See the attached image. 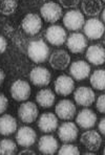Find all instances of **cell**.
Here are the masks:
<instances>
[{"label":"cell","instance_id":"cell-1","mask_svg":"<svg viewBox=\"0 0 105 155\" xmlns=\"http://www.w3.org/2000/svg\"><path fill=\"white\" fill-rule=\"evenodd\" d=\"M27 56L33 61L34 63H40L45 62L49 60V47L43 40H33L29 42L27 46Z\"/></svg>","mask_w":105,"mask_h":155},{"label":"cell","instance_id":"cell-2","mask_svg":"<svg viewBox=\"0 0 105 155\" xmlns=\"http://www.w3.org/2000/svg\"><path fill=\"white\" fill-rule=\"evenodd\" d=\"M84 36L90 40H99L105 34V24L102 20L93 17L86 20L83 25Z\"/></svg>","mask_w":105,"mask_h":155},{"label":"cell","instance_id":"cell-3","mask_svg":"<svg viewBox=\"0 0 105 155\" xmlns=\"http://www.w3.org/2000/svg\"><path fill=\"white\" fill-rule=\"evenodd\" d=\"M41 17L44 19V21L49 23H56L57 21L63 17V12L61 5L54 1L45 2L40 8Z\"/></svg>","mask_w":105,"mask_h":155},{"label":"cell","instance_id":"cell-4","mask_svg":"<svg viewBox=\"0 0 105 155\" xmlns=\"http://www.w3.org/2000/svg\"><path fill=\"white\" fill-rule=\"evenodd\" d=\"M85 23L84 15L79 10H69L63 16V24L68 31H80Z\"/></svg>","mask_w":105,"mask_h":155},{"label":"cell","instance_id":"cell-5","mask_svg":"<svg viewBox=\"0 0 105 155\" xmlns=\"http://www.w3.org/2000/svg\"><path fill=\"white\" fill-rule=\"evenodd\" d=\"M39 109L34 102L25 101L18 108V117L24 124H32L38 118Z\"/></svg>","mask_w":105,"mask_h":155},{"label":"cell","instance_id":"cell-6","mask_svg":"<svg viewBox=\"0 0 105 155\" xmlns=\"http://www.w3.org/2000/svg\"><path fill=\"white\" fill-rule=\"evenodd\" d=\"M80 143L88 150V151L96 152L101 148L102 145V137L101 134L96 130L87 129L85 132L80 136Z\"/></svg>","mask_w":105,"mask_h":155},{"label":"cell","instance_id":"cell-7","mask_svg":"<svg viewBox=\"0 0 105 155\" xmlns=\"http://www.w3.org/2000/svg\"><path fill=\"white\" fill-rule=\"evenodd\" d=\"M70 56L64 49H56L49 57V63L55 70H65L69 66Z\"/></svg>","mask_w":105,"mask_h":155},{"label":"cell","instance_id":"cell-8","mask_svg":"<svg viewBox=\"0 0 105 155\" xmlns=\"http://www.w3.org/2000/svg\"><path fill=\"white\" fill-rule=\"evenodd\" d=\"M11 95L17 102H25L31 97V86L24 80H17L11 86Z\"/></svg>","mask_w":105,"mask_h":155},{"label":"cell","instance_id":"cell-9","mask_svg":"<svg viewBox=\"0 0 105 155\" xmlns=\"http://www.w3.org/2000/svg\"><path fill=\"white\" fill-rule=\"evenodd\" d=\"M55 113L60 120H70L76 116L77 107L74 104V102L70 101V100H61L55 107Z\"/></svg>","mask_w":105,"mask_h":155},{"label":"cell","instance_id":"cell-10","mask_svg":"<svg viewBox=\"0 0 105 155\" xmlns=\"http://www.w3.org/2000/svg\"><path fill=\"white\" fill-rule=\"evenodd\" d=\"M21 27L23 31L29 36H35L42 28V19L37 14H27L21 21Z\"/></svg>","mask_w":105,"mask_h":155},{"label":"cell","instance_id":"cell-11","mask_svg":"<svg viewBox=\"0 0 105 155\" xmlns=\"http://www.w3.org/2000/svg\"><path fill=\"white\" fill-rule=\"evenodd\" d=\"M29 81L37 87H45L49 85L52 81V74L47 68L38 66L31 70L29 72Z\"/></svg>","mask_w":105,"mask_h":155},{"label":"cell","instance_id":"cell-12","mask_svg":"<svg viewBox=\"0 0 105 155\" xmlns=\"http://www.w3.org/2000/svg\"><path fill=\"white\" fill-rule=\"evenodd\" d=\"M45 39L54 46H61L66 42L67 34L61 25H51L45 31Z\"/></svg>","mask_w":105,"mask_h":155},{"label":"cell","instance_id":"cell-13","mask_svg":"<svg viewBox=\"0 0 105 155\" xmlns=\"http://www.w3.org/2000/svg\"><path fill=\"white\" fill-rule=\"evenodd\" d=\"M55 92L62 97H67L75 90V82L72 77L67 74H61L55 80Z\"/></svg>","mask_w":105,"mask_h":155},{"label":"cell","instance_id":"cell-14","mask_svg":"<svg viewBox=\"0 0 105 155\" xmlns=\"http://www.w3.org/2000/svg\"><path fill=\"white\" fill-rule=\"evenodd\" d=\"M74 100L79 106L90 107L96 100L95 91L87 86H80L74 92Z\"/></svg>","mask_w":105,"mask_h":155},{"label":"cell","instance_id":"cell-15","mask_svg":"<svg viewBox=\"0 0 105 155\" xmlns=\"http://www.w3.org/2000/svg\"><path fill=\"white\" fill-rule=\"evenodd\" d=\"M36 140H37V133L35 130L29 126L21 127L16 133V142L20 147H31L36 143Z\"/></svg>","mask_w":105,"mask_h":155},{"label":"cell","instance_id":"cell-16","mask_svg":"<svg viewBox=\"0 0 105 155\" xmlns=\"http://www.w3.org/2000/svg\"><path fill=\"white\" fill-rule=\"evenodd\" d=\"M79 129L75 123L65 122L58 128V136L63 143H73L77 140Z\"/></svg>","mask_w":105,"mask_h":155},{"label":"cell","instance_id":"cell-17","mask_svg":"<svg viewBox=\"0 0 105 155\" xmlns=\"http://www.w3.org/2000/svg\"><path fill=\"white\" fill-rule=\"evenodd\" d=\"M66 46L73 54H82L87 46V40L83 34L74 33L66 39Z\"/></svg>","mask_w":105,"mask_h":155},{"label":"cell","instance_id":"cell-18","mask_svg":"<svg viewBox=\"0 0 105 155\" xmlns=\"http://www.w3.org/2000/svg\"><path fill=\"white\" fill-rule=\"evenodd\" d=\"M85 58L88 63L96 66L105 63V48L101 44H93L87 47Z\"/></svg>","mask_w":105,"mask_h":155},{"label":"cell","instance_id":"cell-19","mask_svg":"<svg viewBox=\"0 0 105 155\" xmlns=\"http://www.w3.org/2000/svg\"><path fill=\"white\" fill-rule=\"evenodd\" d=\"M69 74L77 81H83L90 76V66L86 61L77 60L70 64Z\"/></svg>","mask_w":105,"mask_h":155},{"label":"cell","instance_id":"cell-20","mask_svg":"<svg viewBox=\"0 0 105 155\" xmlns=\"http://www.w3.org/2000/svg\"><path fill=\"white\" fill-rule=\"evenodd\" d=\"M58 116L52 112H45L38 118V128L43 133H52L58 128Z\"/></svg>","mask_w":105,"mask_h":155},{"label":"cell","instance_id":"cell-21","mask_svg":"<svg viewBox=\"0 0 105 155\" xmlns=\"http://www.w3.org/2000/svg\"><path fill=\"white\" fill-rule=\"evenodd\" d=\"M97 123V114L92 109H82L76 116V124L82 129H92Z\"/></svg>","mask_w":105,"mask_h":155},{"label":"cell","instance_id":"cell-22","mask_svg":"<svg viewBox=\"0 0 105 155\" xmlns=\"http://www.w3.org/2000/svg\"><path fill=\"white\" fill-rule=\"evenodd\" d=\"M38 149L44 155H54L58 152V140L52 135H43L38 142Z\"/></svg>","mask_w":105,"mask_h":155},{"label":"cell","instance_id":"cell-23","mask_svg":"<svg viewBox=\"0 0 105 155\" xmlns=\"http://www.w3.org/2000/svg\"><path fill=\"white\" fill-rule=\"evenodd\" d=\"M81 8L87 17H97L103 11L102 0H81Z\"/></svg>","mask_w":105,"mask_h":155},{"label":"cell","instance_id":"cell-24","mask_svg":"<svg viewBox=\"0 0 105 155\" xmlns=\"http://www.w3.org/2000/svg\"><path fill=\"white\" fill-rule=\"evenodd\" d=\"M17 120L11 114H3L0 117V134L3 136L12 135L17 131Z\"/></svg>","mask_w":105,"mask_h":155},{"label":"cell","instance_id":"cell-25","mask_svg":"<svg viewBox=\"0 0 105 155\" xmlns=\"http://www.w3.org/2000/svg\"><path fill=\"white\" fill-rule=\"evenodd\" d=\"M55 101H56L55 93L49 88L41 89L36 94V102L42 108H51L55 104Z\"/></svg>","mask_w":105,"mask_h":155},{"label":"cell","instance_id":"cell-26","mask_svg":"<svg viewBox=\"0 0 105 155\" xmlns=\"http://www.w3.org/2000/svg\"><path fill=\"white\" fill-rule=\"evenodd\" d=\"M90 85L93 89L104 91L105 90V69H96L90 76Z\"/></svg>","mask_w":105,"mask_h":155},{"label":"cell","instance_id":"cell-27","mask_svg":"<svg viewBox=\"0 0 105 155\" xmlns=\"http://www.w3.org/2000/svg\"><path fill=\"white\" fill-rule=\"evenodd\" d=\"M17 151V143L14 140L4 138L0 142V155H14Z\"/></svg>","mask_w":105,"mask_h":155},{"label":"cell","instance_id":"cell-28","mask_svg":"<svg viewBox=\"0 0 105 155\" xmlns=\"http://www.w3.org/2000/svg\"><path fill=\"white\" fill-rule=\"evenodd\" d=\"M17 6V0H0V14L4 16H11L16 12Z\"/></svg>","mask_w":105,"mask_h":155},{"label":"cell","instance_id":"cell-29","mask_svg":"<svg viewBox=\"0 0 105 155\" xmlns=\"http://www.w3.org/2000/svg\"><path fill=\"white\" fill-rule=\"evenodd\" d=\"M59 155H79L80 150L73 143H64L57 152Z\"/></svg>","mask_w":105,"mask_h":155},{"label":"cell","instance_id":"cell-30","mask_svg":"<svg viewBox=\"0 0 105 155\" xmlns=\"http://www.w3.org/2000/svg\"><path fill=\"white\" fill-rule=\"evenodd\" d=\"M81 2V0H59V3L64 8H76Z\"/></svg>","mask_w":105,"mask_h":155},{"label":"cell","instance_id":"cell-31","mask_svg":"<svg viewBox=\"0 0 105 155\" xmlns=\"http://www.w3.org/2000/svg\"><path fill=\"white\" fill-rule=\"evenodd\" d=\"M96 108L102 114H105V93L99 95L96 101Z\"/></svg>","mask_w":105,"mask_h":155},{"label":"cell","instance_id":"cell-32","mask_svg":"<svg viewBox=\"0 0 105 155\" xmlns=\"http://www.w3.org/2000/svg\"><path fill=\"white\" fill-rule=\"evenodd\" d=\"M8 107V100L3 93H0V114L5 112Z\"/></svg>","mask_w":105,"mask_h":155},{"label":"cell","instance_id":"cell-33","mask_svg":"<svg viewBox=\"0 0 105 155\" xmlns=\"http://www.w3.org/2000/svg\"><path fill=\"white\" fill-rule=\"evenodd\" d=\"M6 47H8V41L3 36L0 35V54L6 51Z\"/></svg>","mask_w":105,"mask_h":155},{"label":"cell","instance_id":"cell-34","mask_svg":"<svg viewBox=\"0 0 105 155\" xmlns=\"http://www.w3.org/2000/svg\"><path fill=\"white\" fill-rule=\"evenodd\" d=\"M98 129H99L100 133L103 134V135L105 136V117H103L99 122V125H98Z\"/></svg>","mask_w":105,"mask_h":155},{"label":"cell","instance_id":"cell-35","mask_svg":"<svg viewBox=\"0 0 105 155\" xmlns=\"http://www.w3.org/2000/svg\"><path fill=\"white\" fill-rule=\"evenodd\" d=\"M19 154H20V155H24V154H29V155H35L36 153H35V152H34V151H33V150H27V149H25V150H23V151L19 152Z\"/></svg>","mask_w":105,"mask_h":155},{"label":"cell","instance_id":"cell-36","mask_svg":"<svg viewBox=\"0 0 105 155\" xmlns=\"http://www.w3.org/2000/svg\"><path fill=\"white\" fill-rule=\"evenodd\" d=\"M4 79H5V74H4L3 70L0 68V86L2 85V83H3Z\"/></svg>","mask_w":105,"mask_h":155},{"label":"cell","instance_id":"cell-37","mask_svg":"<svg viewBox=\"0 0 105 155\" xmlns=\"http://www.w3.org/2000/svg\"><path fill=\"white\" fill-rule=\"evenodd\" d=\"M101 18H102V22L105 24V8H103V11L101 13Z\"/></svg>","mask_w":105,"mask_h":155},{"label":"cell","instance_id":"cell-38","mask_svg":"<svg viewBox=\"0 0 105 155\" xmlns=\"http://www.w3.org/2000/svg\"><path fill=\"white\" fill-rule=\"evenodd\" d=\"M84 155H96V153L95 152H85V153H84Z\"/></svg>","mask_w":105,"mask_h":155},{"label":"cell","instance_id":"cell-39","mask_svg":"<svg viewBox=\"0 0 105 155\" xmlns=\"http://www.w3.org/2000/svg\"><path fill=\"white\" fill-rule=\"evenodd\" d=\"M103 154L105 155V148H104V150H103Z\"/></svg>","mask_w":105,"mask_h":155},{"label":"cell","instance_id":"cell-40","mask_svg":"<svg viewBox=\"0 0 105 155\" xmlns=\"http://www.w3.org/2000/svg\"><path fill=\"white\" fill-rule=\"evenodd\" d=\"M104 42H105V34H104Z\"/></svg>","mask_w":105,"mask_h":155},{"label":"cell","instance_id":"cell-41","mask_svg":"<svg viewBox=\"0 0 105 155\" xmlns=\"http://www.w3.org/2000/svg\"><path fill=\"white\" fill-rule=\"evenodd\" d=\"M102 2H104V3H105V0H102Z\"/></svg>","mask_w":105,"mask_h":155}]
</instances>
